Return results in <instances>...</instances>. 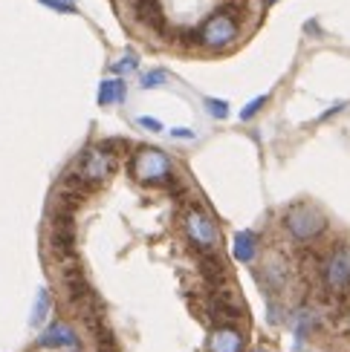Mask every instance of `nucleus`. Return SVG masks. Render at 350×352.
I'll list each match as a JSON object with an SVG mask.
<instances>
[{
  "label": "nucleus",
  "mask_w": 350,
  "mask_h": 352,
  "mask_svg": "<svg viewBox=\"0 0 350 352\" xmlns=\"http://www.w3.org/2000/svg\"><path fill=\"white\" fill-rule=\"evenodd\" d=\"M116 162H113V153L105 148V144H93V148H87L81 156L76 168H72V173L79 176V179L90 188V185H101L107 179V176L113 173Z\"/></svg>",
  "instance_id": "5"
},
{
  "label": "nucleus",
  "mask_w": 350,
  "mask_h": 352,
  "mask_svg": "<svg viewBox=\"0 0 350 352\" xmlns=\"http://www.w3.org/2000/svg\"><path fill=\"white\" fill-rule=\"evenodd\" d=\"M171 136H174V139H192L194 133H192V130H180V127H177V130H171Z\"/></svg>",
  "instance_id": "23"
},
{
  "label": "nucleus",
  "mask_w": 350,
  "mask_h": 352,
  "mask_svg": "<svg viewBox=\"0 0 350 352\" xmlns=\"http://www.w3.org/2000/svg\"><path fill=\"white\" fill-rule=\"evenodd\" d=\"M249 352H272L269 346H255V349H249Z\"/></svg>",
  "instance_id": "24"
},
{
  "label": "nucleus",
  "mask_w": 350,
  "mask_h": 352,
  "mask_svg": "<svg viewBox=\"0 0 350 352\" xmlns=\"http://www.w3.org/2000/svg\"><path fill=\"white\" fill-rule=\"evenodd\" d=\"M43 6H50V9H55V12H76V6L72 3H64V0H41Z\"/></svg>",
  "instance_id": "21"
},
{
  "label": "nucleus",
  "mask_w": 350,
  "mask_h": 352,
  "mask_svg": "<svg viewBox=\"0 0 350 352\" xmlns=\"http://www.w3.org/2000/svg\"><path fill=\"white\" fill-rule=\"evenodd\" d=\"M203 277H206V280H209L214 289L226 286L229 272H226V266H223V260L217 257V254H212V252L203 254Z\"/></svg>",
  "instance_id": "14"
},
{
  "label": "nucleus",
  "mask_w": 350,
  "mask_h": 352,
  "mask_svg": "<svg viewBox=\"0 0 350 352\" xmlns=\"http://www.w3.org/2000/svg\"><path fill=\"white\" fill-rule=\"evenodd\" d=\"M50 315V292L47 289H38L35 295V306H32V315H29V324L32 327H41L43 320Z\"/></svg>",
  "instance_id": "16"
},
{
  "label": "nucleus",
  "mask_w": 350,
  "mask_h": 352,
  "mask_svg": "<svg viewBox=\"0 0 350 352\" xmlns=\"http://www.w3.org/2000/svg\"><path fill=\"white\" fill-rule=\"evenodd\" d=\"M209 312L217 324H235L238 318H243V300L238 292H231L229 286L212 289L209 295Z\"/></svg>",
  "instance_id": "8"
},
{
  "label": "nucleus",
  "mask_w": 350,
  "mask_h": 352,
  "mask_svg": "<svg viewBox=\"0 0 350 352\" xmlns=\"http://www.w3.org/2000/svg\"><path fill=\"white\" fill-rule=\"evenodd\" d=\"M322 283L330 295L350 292V243L333 245L322 260Z\"/></svg>",
  "instance_id": "3"
},
{
  "label": "nucleus",
  "mask_w": 350,
  "mask_h": 352,
  "mask_svg": "<svg viewBox=\"0 0 350 352\" xmlns=\"http://www.w3.org/2000/svg\"><path fill=\"white\" fill-rule=\"evenodd\" d=\"M47 248L55 260L76 257V226H72V217H52L47 231Z\"/></svg>",
  "instance_id": "7"
},
{
  "label": "nucleus",
  "mask_w": 350,
  "mask_h": 352,
  "mask_svg": "<svg viewBox=\"0 0 350 352\" xmlns=\"http://www.w3.org/2000/svg\"><path fill=\"white\" fill-rule=\"evenodd\" d=\"M267 101H269V96H258V98H252V104H246V107L240 110V119H243V122H249V119H255V113H258L260 107H264V104H267Z\"/></svg>",
  "instance_id": "18"
},
{
  "label": "nucleus",
  "mask_w": 350,
  "mask_h": 352,
  "mask_svg": "<svg viewBox=\"0 0 350 352\" xmlns=\"http://www.w3.org/2000/svg\"><path fill=\"white\" fill-rule=\"evenodd\" d=\"M139 124H142L145 130H151V133H159V130H163V122H159V119H151V116H142Z\"/></svg>",
  "instance_id": "22"
},
{
  "label": "nucleus",
  "mask_w": 350,
  "mask_h": 352,
  "mask_svg": "<svg viewBox=\"0 0 350 352\" xmlns=\"http://www.w3.org/2000/svg\"><path fill=\"white\" fill-rule=\"evenodd\" d=\"M238 29H240V21L231 18V14L220 6L214 14H209L206 23L200 26V43L209 50H223L238 38Z\"/></svg>",
  "instance_id": "6"
},
{
  "label": "nucleus",
  "mask_w": 350,
  "mask_h": 352,
  "mask_svg": "<svg viewBox=\"0 0 350 352\" xmlns=\"http://www.w3.org/2000/svg\"><path fill=\"white\" fill-rule=\"evenodd\" d=\"M272 3H278V0H267V6H272Z\"/></svg>",
  "instance_id": "25"
},
{
  "label": "nucleus",
  "mask_w": 350,
  "mask_h": 352,
  "mask_svg": "<svg viewBox=\"0 0 350 352\" xmlns=\"http://www.w3.org/2000/svg\"><path fill=\"white\" fill-rule=\"evenodd\" d=\"M260 280H264L269 289H284L289 280V266L281 254H269L260 266Z\"/></svg>",
  "instance_id": "11"
},
{
  "label": "nucleus",
  "mask_w": 350,
  "mask_h": 352,
  "mask_svg": "<svg viewBox=\"0 0 350 352\" xmlns=\"http://www.w3.org/2000/svg\"><path fill=\"white\" fill-rule=\"evenodd\" d=\"M231 254L240 263H252L258 257V234L255 231H238L235 243H231Z\"/></svg>",
  "instance_id": "13"
},
{
  "label": "nucleus",
  "mask_w": 350,
  "mask_h": 352,
  "mask_svg": "<svg viewBox=\"0 0 350 352\" xmlns=\"http://www.w3.org/2000/svg\"><path fill=\"white\" fill-rule=\"evenodd\" d=\"M246 335L238 324H214L206 341V352H243Z\"/></svg>",
  "instance_id": "10"
},
{
  "label": "nucleus",
  "mask_w": 350,
  "mask_h": 352,
  "mask_svg": "<svg viewBox=\"0 0 350 352\" xmlns=\"http://www.w3.org/2000/svg\"><path fill=\"white\" fill-rule=\"evenodd\" d=\"M64 3H72V0H64Z\"/></svg>",
  "instance_id": "26"
},
{
  "label": "nucleus",
  "mask_w": 350,
  "mask_h": 352,
  "mask_svg": "<svg viewBox=\"0 0 350 352\" xmlns=\"http://www.w3.org/2000/svg\"><path fill=\"white\" fill-rule=\"evenodd\" d=\"M139 67V58L136 55H127V58H122L119 64H113V69L116 72H125V69H136Z\"/></svg>",
  "instance_id": "20"
},
{
  "label": "nucleus",
  "mask_w": 350,
  "mask_h": 352,
  "mask_svg": "<svg viewBox=\"0 0 350 352\" xmlns=\"http://www.w3.org/2000/svg\"><path fill=\"white\" fill-rule=\"evenodd\" d=\"M38 346L41 349H70V352H79L81 349V338H79V332L72 329V324H67V320H52V324L38 335Z\"/></svg>",
  "instance_id": "9"
},
{
  "label": "nucleus",
  "mask_w": 350,
  "mask_h": 352,
  "mask_svg": "<svg viewBox=\"0 0 350 352\" xmlns=\"http://www.w3.org/2000/svg\"><path fill=\"white\" fill-rule=\"evenodd\" d=\"M125 81L122 78H105L99 87V104H122L125 101Z\"/></svg>",
  "instance_id": "15"
},
{
  "label": "nucleus",
  "mask_w": 350,
  "mask_h": 352,
  "mask_svg": "<svg viewBox=\"0 0 350 352\" xmlns=\"http://www.w3.org/2000/svg\"><path fill=\"white\" fill-rule=\"evenodd\" d=\"M183 231H185L188 243H192L194 248H200L203 254L212 252V248L217 245V226H214V219L209 217V211L200 208V205H188L185 208Z\"/></svg>",
  "instance_id": "4"
},
{
  "label": "nucleus",
  "mask_w": 350,
  "mask_h": 352,
  "mask_svg": "<svg viewBox=\"0 0 350 352\" xmlns=\"http://www.w3.org/2000/svg\"><path fill=\"white\" fill-rule=\"evenodd\" d=\"M206 110L214 116V119H226L229 116V104L220 101V98H206Z\"/></svg>",
  "instance_id": "19"
},
{
  "label": "nucleus",
  "mask_w": 350,
  "mask_h": 352,
  "mask_svg": "<svg viewBox=\"0 0 350 352\" xmlns=\"http://www.w3.org/2000/svg\"><path fill=\"white\" fill-rule=\"evenodd\" d=\"M134 12H136V21L145 23L148 29H165V14H163L159 0H136Z\"/></svg>",
  "instance_id": "12"
},
{
  "label": "nucleus",
  "mask_w": 350,
  "mask_h": 352,
  "mask_svg": "<svg viewBox=\"0 0 350 352\" xmlns=\"http://www.w3.org/2000/svg\"><path fill=\"white\" fill-rule=\"evenodd\" d=\"M284 231L296 243H313L327 231V217L313 202H296L284 214Z\"/></svg>",
  "instance_id": "1"
},
{
  "label": "nucleus",
  "mask_w": 350,
  "mask_h": 352,
  "mask_svg": "<svg viewBox=\"0 0 350 352\" xmlns=\"http://www.w3.org/2000/svg\"><path fill=\"white\" fill-rule=\"evenodd\" d=\"M130 173H134L142 185H165L174 179V165H171L168 153L142 144V148H136L134 156H130Z\"/></svg>",
  "instance_id": "2"
},
{
  "label": "nucleus",
  "mask_w": 350,
  "mask_h": 352,
  "mask_svg": "<svg viewBox=\"0 0 350 352\" xmlns=\"http://www.w3.org/2000/svg\"><path fill=\"white\" fill-rule=\"evenodd\" d=\"M168 81V72L165 69H151V72H145L139 87H145V90H151V87H163Z\"/></svg>",
  "instance_id": "17"
}]
</instances>
